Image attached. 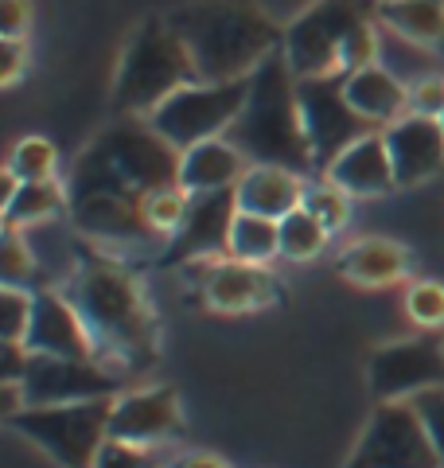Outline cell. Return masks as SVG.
I'll return each instance as SVG.
<instances>
[{
	"label": "cell",
	"instance_id": "6da1fadb",
	"mask_svg": "<svg viewBox=\"0 0 444 468\" xmlns=\"http://www.w3.org/2000/svg\"><path fill=\"white\" fill-rule=\"evenodd\" d=\"M175 180L180 149H172L144 117H125L74 165L67 180L70 223L94 242H148L156 234L144 223V196Z\"/></svg>",
	"mask_w": 444,
	"mask_h": 468
},
{
	"label": "cell",
	"instance_id": "7a4b0ae2",
	"mask_svg": "<svg viewBox=\"0 0 444 468\" xmlns=\"http://www.w3.org/2000/svg\"><path fill=\"white\" fill-rule=\"evenodd\" d=\"M67 297L79 309L82 324L90 328V340L101 363H110L122 375L144 371L156 359V320L148 313V301L125 266L117 261H82L67 282Z\"/></svg>",
	"mask_w": 444,
	"mask_h": 468
},
{
	"label": "cell",
	"instance_id": "3957f363",
	"mask_svg": "<svg viewBox=\"0 0 444 468\" xmlns=\"http://www.w3.org/2000/svg\"><path fill=\"white\" fill-rule=\"evenodd\" d=\"M168 24L184 39L199 82L249 79L270 55L285 48V32L246 0H196L168 12Z\"/></svg>",
	"mask_w": 444,
	"mask_h": 468
},
{
	"label": "cell",
	"instance_id": "277c9868",
	"mask_svg": "<svg viewBox=\"0 0 444 468\" xmlns=\"http://www.w3.org/2000/svg\"><path fill=\"white\" fill-rule=\"evenodd\" d=\"M227 137L246 153L249 165H277L289 172H308L316 165L304 133L301 98H296V75L285 51L270 55L249 75L246 106Z\"/></svg>",
	"mask_w": 444,
	"mask_h": 468
},
{
	"label": "cell",
	"instance_id": "5b68a950",
	"mask_svg": "<svg viewBox=\"0 0 444 468\" xmlns=\"http://www.w3.org/2000/svg\"><path fill=\"white\" fill-rule=\"evenodd\" d=\"M196 82L184 39L175 36L168 16H148L129 36L122 63L113 75V110L122 117H148L180 86Z\"/></svg>",
	"mask_w": 444,
	"mask_h": 468
},
{
	"label": "cell",
	"instance_id": "8992f818",
	"mask_svg": "<svg viewBox=\"0 0 444 468\" xmlns=\"http://www.w3.org/2000/svg\"><path fill=\"white\" fill-rule=\"evenodd\" d=\"M382 0H316L285 27V58L296 79L344 75V51L363 27L378 24Z\"/></svg>",
	"mask_w": 444,
	"mask_h": 468
},
{
	"label": "cell",
	"instance_id": "52a82bcc",
	"mask_svg": "<svg viewBox=\"0 0 444 468\" xmlns=\"http://www.w3.org/2000/svg\"><path fill=\"white\" fill-rule=\"evenodd\" d=\"M110 410L113 399L67 402V406H24L8 426L43 449L63 468H94L98 452L110 441Z\"/></svg>",
	"mask_w": 444,
	"mask_h": 468
},
{
	"label": "cell",
	"instance_id": "ba28073f",
	"mask_svg": "<svg viewBox=\"0 0 444 468\" xmlns=\"http://www.w3.org/2000/svg\"><path fill=\"white\" fill-rule=\"evenodd\" d=\"M246 94H249V79H234V82H199L196 79V82L180 86L168 101H160L144 122L153 125L172 149L184 153L191 144L227 137L246 106Z\"/></svg>",
	"mask_w": 444,
	"mask_h": 468
},
{
	"label": "cell",
	"instance_id": "9c48e42d",
	"mask_svg": "<svg viewBox=\"0 0 444 468\" xmlns=\"http://www.w3.org/2000/svg\"><path fill=\"white\" fill-rule=\"evenodd\" d=\"M344 468H444L413 402H378Z\"/></svg>",
	"mask_w": 444,
	"mask_h": 468
},
{
	"label": "cell",
	"instance_id": "30bf717a",
	"mask_svg": "<svg viewBox=\"0 0 444 468\" xmlns=\"http://www.w3.org/2000/svg\"><path fill=\"white\" fill-rule=\"evenodd\" d=\"M296 98H301V117H304V133L312 144V160L320 168H328L332 160L351 149L354 141H363L366 133H375V125L363 113H354V106L344 94V75L332 79H296Z\"/></svg>",
	"mask_w": 444,
	"mask_h": 468
},
{
	"label": "cell",
	"instance_id": "8fae6325",
	"mask_svg": "<svg viewBox=\"0 0 444 468\" xmlns=\"http://www.w3.org/2000/svg\"><path fill=\"white\" fill-rule=\"evenodd\" d=\"M370 394L378 402H413L418 394L444 387V344L437 332L386 344L370 356Z\"/></svg>",
	"mask_w": 444,
	"mask_h": 468
},
{
	"label": "cell",
	"instance_id": "7c38bea8",
	"mask_svg": "<svg viewBox=\"0 0 444 468\" xmlns=\"http://www.w3.org/2000/svg\"><path fill=\"white\" fill-rule=\"evenodd\" d=\"M24 399L27 406H67V402H94L125 394V375L101 359H55L32 356L24 371Z\"/></svg>",
	"mask_w": 444,
	"mask_h": 468
},
{
	"label": "cell",
	"instance_id": "4fadbf2b",
	"mask_svg": "<svg viewBox=\"0 0 444 468\" xmlns=\"http://www.w3.org/2000/svg\"><path fill=\"white\" fill-rule=\"evenodd\" d=\"M184 433L180 399L172 387H144L117 394L110 410V441L156 449Z\"/></svg>",
	"mask_w": 444,
	"mask_h": 468
},
{
	"label": "cell",
	"instance_id": "5bb4252c",
	"mask_svg": "<svg viewBox=\"0 0 444 468\" xmlns=\"http://www.w3.org/2000/svg\"><path fill=\"white\" fill-rule=\"evenodd\" d=\"M234 218H238V192H234V187H227V192L191 196L187 218H184V227L168 239L164 261L168 266H187V261H199V258L227 254Z\"/></svg>",
	"mask_w": 444,
	"mask_h": 468
},
{
	"label": "cell",
	"instance_id": "9a60e30c",
	"mask_svg": "<svg viewBox=\"0 0 444 468\" xmlns=\"http://www.w3.org/2000/svg\"><path fill=\"white\" fill-rule=\"evenodd\" d=\"M187 266L199 270V297L215 313H258L277 301V282L265 266H249L238 258H199Z\"/></svg>",
	"mask_w": 444,
	"mask_h": 468
},
{
	"label": "cell",
	"instance_id": "2e32d148",
	"mask_svg": "<svg viewBox=\"0 0 444 468\" xmlns=\"http://www.w3.org/2000/svg\"><path fill=\"white\" fill-rule=\"evenodd\" d=\"M24 347L32 351V356L98 359L90 328L82 324L79 309L70 304L67 292H51V289L36 292V313H32V328H27Z\"/></svg>",
	"mask_w": 444,
	"mask_h": 468
},
{
	"label": "cell",
	"instance_id": "e0dca14e",
	"mask_svg": "<svg viewBox=\"0 0 444 468\" xmlns=\"http://www.w3.org/2000/svg\"><path fill=\"white\" fill-rule=\"evenodd\" d=\"M382 133H386V149L394 160L397 187L421 184L444 165V129H440L437 117L406 113L402 122L386 125Z\"/></svg>",
	"mask_w": 444,
	"mask_h": 468
},
{
	"label": "cell",
	"instance_id": "ac0fdd59",
	"mask_svg": "<svg viewBox=\"0 0 444 468\" xmlns=\"http://www.w3.org/2000/svg\"><path fill=\"white\" fill-rule=\"evenodd\" d=\"M323 180H332L335 187H344L347 196H386L397 187L394 176V160L386 149V133L375 129L363 141H354L351 149H344L328 168H323Z\"/></svg>",
	"mask_w": 444,
	"mask_h": 468
},
{
	"label": "cell",
	"instance_id": "d6986e66",
	"mask_svg": "<svg viewBox=\"0 0 444 468\" xmlns=\"http://www.w3.org/2000/svg\"><path fill=\"white\" fill-rule=\"evenodd\" d=\"M246 172H249V160L230 137L191 144V149L180 153V184L187 187L191 196L238 187Z\"/></svg>",
	"mask_w": 444,
	"mask_h": 468
},
{
	"label": "cell",
	"instance_id": "ffe728a7",
	"mask_svg": "<svg viewBox=\"0 0 444 468\" xmlns=\"http://www.w3.org/2000/svg\"><path fill=\"white\" fill-rule=\"evenodd\" d=\"M344 94L354 106V113H363L375 129H386L409 113V86L382 63H370L363 70H354V75H347Z\"/></svg>",
	"mask_w": 444,
	"mask_h": 468
},
{
	"label": "cell",
	"instance_id": "44dd1931",
	"mask_svg": "<svg viewBox=\"0 0 444 468\" xmlns=\"http://www.w3.org/2000/svg\"><path fill=\"white\" fill-rule=\"evenodd\" d=\"M304 180L301 172L277 168V165H249V172L242 176V184L234 187L238 192V211L249 215H265V218H285L296 207H304Z\"/></svg>",
	"mask_w": 444,
	"mask_h": 468
},
{
	"label": "cell",
	"instance_id": "7402d4cb",
	"mask_svg": "<svg viewBox=\"0 0 444 468\" xmlns=\"http://www.w3.org/2000/svg\"><path fill=\"white\" fill-rule=\"evenodd\" d=\"M339 273L354 285L382 289V285L402 282L409 273V254L390 239H359L339 254Z\"/></svg>",
	"mask_w": 444,
	"mask_h": 468
},
{
	"label": "cell",
	"instance_id": "603a6c76",
	"mask_svg": "<svg viewBox=\"0 0 444 468\" xmlns=\"http://www.w3.org/2000/svg\"><path fill=\"white\" fill-rule=\"evenodd\" d=\"M378 24L444 55V0H382Z\"/></svg>",
	"mask_w": 444,
	"mask_h": 468
},
{
	"label": "cell",
	"instance_id": "cb8c5ba5",
	"mask_svg": "<svg viewBox=\"0 0 444 468\" xmlns=\"http://www.w3.org/2000/svg\"><path fill=\"white\" fill-rule=\"evenodd\" d=\"M227 258L249 261V266H270L273 258H280V223L265 215H249L238 211L230 227V242H227Z\"/></svg>",
	"mask_w": 444,
	"mask_h": 468
},
{
	"label": "cell",
	"instance_id": "d4e9b609",
	"mask_svg": "<svg viewBox=\"0 0 444 468\" xmlns=\"http://www.w3.org/2000/svg\"><path fill=\"white\" fill-rule=\"evenodd\" d=\"M67 187L58 180H32V184H20L16 196L5 203V227H39L55 218L58 211H67Z\"/></svg>",
	"mask_w": 444,
	"mask_h": 468
},
{
	"label": "cell",
	"instance_id": "484cf974",
	"mask_svg": "<svg viewBox=\"0 0 444 468\" xmlns=\"http://www.w3.org/2000/svg\"><path fill=\"white\" fill-rule=\"evenodd\" d=\"M440 58L444 55L428 51V48H421V43H413V39H402L397 32H390V27L378 24V63L386 70H394V75L402 79L406 86H413L425 75H437Z\"/></svg>",
	"mask_w": 444,
	"mask_h": 468
},
{
	"label": "cell",
	"instance_id": "4316f807",
	"mask_svg": "<svg viewBox=\"0 0 444 468\" xmlns=\"http://www.w3.org/2000/svg\"><path fill=\"white\" fill-rule=\"evenodd\" d=\"M332 230L320 223V218L308 207H296L292 215L280 218V258L289 261H312L328 250Z\"/></svg>",
	"mask_w": 444,
	"mask_h": 468
},
{
	"label": "cell",
	"instance_id": "83f0119b",
	"mask_svg": "<svg viewBox=\"0 0 444 468\" xmlns=\"http://www.w3.org/2000/svg\"><path fill=\"white\" fill-rule=\"evenodd\" d=\"M187 207H191L187 187L180 180L164 184V187H156V192L144 196V223L153 227V234H160V239H172V234L184 227Z\"/></svg>",
	"mask_w": 444,
	"mask_h": 468
},
{
	"label": "cell",
	"instance_id": "f1b7e54d",
	"mask_svg": "<svg viewBox=\"0 0 444 468\" xmlns=\"http://www.w3.org/2000/svg\"><path fill=\"white\" fill-rule=\"evenodd\" d=\"M20 184H32V180H55V168H58V153L48 137H20L8 153V165H5Z\"/></svg>",
	"mask_w": 444,
	"mask_h": 468
},
{
	"label": "cell",
	"instance_id": "f546056e",
	"mask_svg": "<svg viewBox=\"0 0 444 468\" xmlns=\"http://www.w3.org/2000/svg\"><path fill=\"white\" fill-rule=\"evenodd\" d=\"M351 199L354 196H347L344 187H335L332 180H320V184L304 187V207L312 211L328 230H339V227L351 223Z\"/></svg>",
	"mask_w": 444,
	"mask_h": 468
},
{
	"label": "cell",
	"instance_id": "4dcf8cb0",
	"mask_svg": "<svg viewBox=\"0 0 444 468\" xmlns=\"http://www.w3.org/2000/svg\"><path fill=\"white\" fill-rule=\"evenodd\" d=\"M36 254H32V242L24 239L20 227H5V250H0V277H5V285L12 289H24L32 285L36 277Z\"/></svg>",
	"mask_w": 444,
	"mask_h": 468
},
{
	"label": "cell",
	"instance_id": "1f68e13d",
	"mask_svg": "<svg viewBox=\"0 0 444 468\" xmlns=\"http://www.w3.org/2000/svg\"><path fill=\"white\" fill-rule=\"evenodd\" d=\"M32 313H36V292L5 285V292H0V340L24 344L27 328H32Z\"/></svg>",
	"mask_w": 444,
	"mask_h": 468
},
{
	"label": "cell",
	"instance_id": "d6a6232c",
	"mask_svg": "<svg viewBox=\"0 0 444 468\" xmlns=\"http://www.w3.org/2000/svg\"><path fill=\"white\" fill-rule=\"evenodd\" d=\"M406 316L421 332L444 328V285L440 282H413L406 289Z\"/></svg>",
	"mask_w": 444,
	"mask_h": 468
},
{
	"label": "cell",
	"instance_id": "836d02e7",
	"mask_svg": "<svg viewBox=\"0 0 444 468\" xmlns=\"http://www.w3.org/2000/svg\"><path fill=\"white\" fill-rule=\"evenodd\" d=\"M413 410H418V418H421V426L428 433V441H433L437 457L444 464V387H433V390L418 394V399H413Z\"/></svg>",
	"mask_w": 444,
	"mask_h": 468
},
{
	"label": "cell",
	"instance_id": "e575fe53",
	"mask_svg": "<svg viewBox=\"0 0 444 468\" xmlns=\"http://www.w3.org/2000/svg\"><path fill=\"white\" fill-rule=\"evenodd\" d=\"M409 113L421 117H440L444 113V70L437 75H425L409 86Z\"/></svg>",
	"mask_w": 444,
	"mask_h": 468
},
{
	"label": "cell",
	"instance_id": "d590c367",
	"mask_svg": "<svg viewBox=\"0 0 444 468\" xmlns=\"http://www.w3.org/2000/svg\"><path fill=\"white\" fill-rule=\"evenodd\" d=\"M94 468H160V461H156V449L106 441V449L98 452V464Z\"/></svg>",
	"mask_w": 444,
	"mask_h": 468
},
{
	"label": "cell",
	"instance_id": "8d00e7d4",
	"mask_svg": "<svg viewBox=\"0 0 444 468\" xmlns=\"http://www.w3.org/2000/svg\"><path fill=\"white\" fill-rule=\"evenodd\" d=\"M32 27V0H0V36L24 39Z\"/></svg>",
	"mask_w": 444,
	"mask_h": 468
},
{
	"label": "cell",
	"instance_id": "74e56055",
	"mask_svg": "<svg viewBox=\"0 0 444 468\" xmlns=\"http://www.w3.org/2000/svg\"><path fill=\"white\" fill-rule=\"evenodd\" d=\"M0 55H5V86L20 82L24 63H27V48H24V39H5V43H0Z\"/></svg>",
	"mask_w": 444,
	"mask_h": 468
},
{
	"label": "cell",
	"instance_id": "f35d334b",
	"mask_svg": "<svg viewBox=\"0 0 444 468\" xmlns=\"http://www.w3.org/2000/svg\"><path fill=\"white\" fill-rule=\"evenodd\" d=\"M168 468H230V464L211 457V452H184V457H175Z\"/></svg>",
	"mask_w": 444,
	"mask_h": 468
},
{
	"label": "cell",
	"instance_id": "ab89813d",
	"mask_svg": "<svg viewBox=\"0 0 444 468\" xmlns=\"http://www.w3.org/2000/svg\"><path fill=\"white\" fill-rule=\"evenodd\" d=\"M437 122H440V129H444V113H440V117H437Z\"/></svg>",
	"mask_w": 444,
	"mask_h": 468
}]
</instances>
